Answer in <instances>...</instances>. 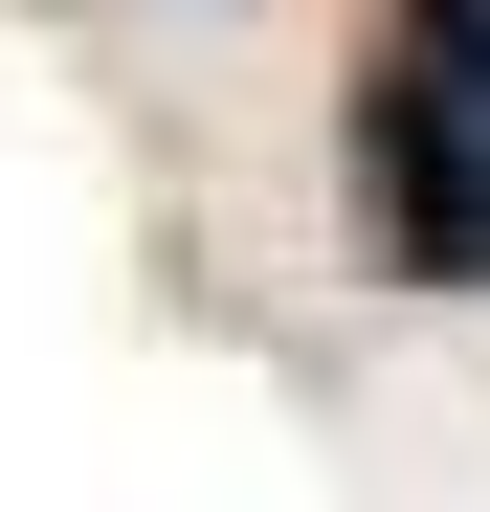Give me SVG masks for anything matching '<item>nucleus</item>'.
<instances>
[{"label":"nucleus","instance_id":"f257e3e1","mask_svg":"<svg viewBox=\"0 0 490 512\" xmlns=\"http://www.w3.org/2000/svg\"><path fill=\"white\" fill-rule=\"evenodd\" d=\"M357 179L424 290H490V0H401V45L357 67Z\"/></svg>","mask_w":490,"mask_h":512}]
</instances>
